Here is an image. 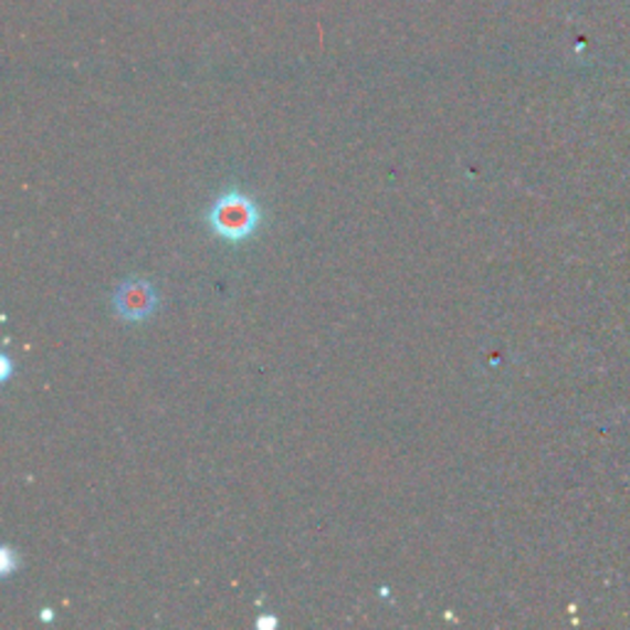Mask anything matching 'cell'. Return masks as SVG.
I'll return each mask as SVG.
<instances>
[{
    "instance_id": "obj_1",
    "label": "cell",
    "mask_w": 630,
    "mask_h": 630,
    "mask_svg": "<svg viewBox=\"0 0 630 630\" xmlns=\"http://www.w3.org/2000/svg\"><path fill=\"white\" fill-rule=\"evenodd\" d=\"M262 220L259 204L246 198L242 192H227L222 198H217L208 212V222L214 234L230 242H242V239L252 237Z\"/></svg>"
},
{
    "instance_id": "obj_2",
    "label": "cell",
    "mask_w": 630,
    "mask_h": 630,
    "mask_svg": "<svg viewBox=\"0 0 630 630\" xmlns=\"http://www.w3.org/2000/svg\"><path fill=\"white\" fill-rule=\"evenodd\" d=\"M156 301L158 296H156V291L150 288L148 281L132 279L116 291L114 306H116V313L126 321H144L156 311Z\"/></svg>"
}]
</instances>
